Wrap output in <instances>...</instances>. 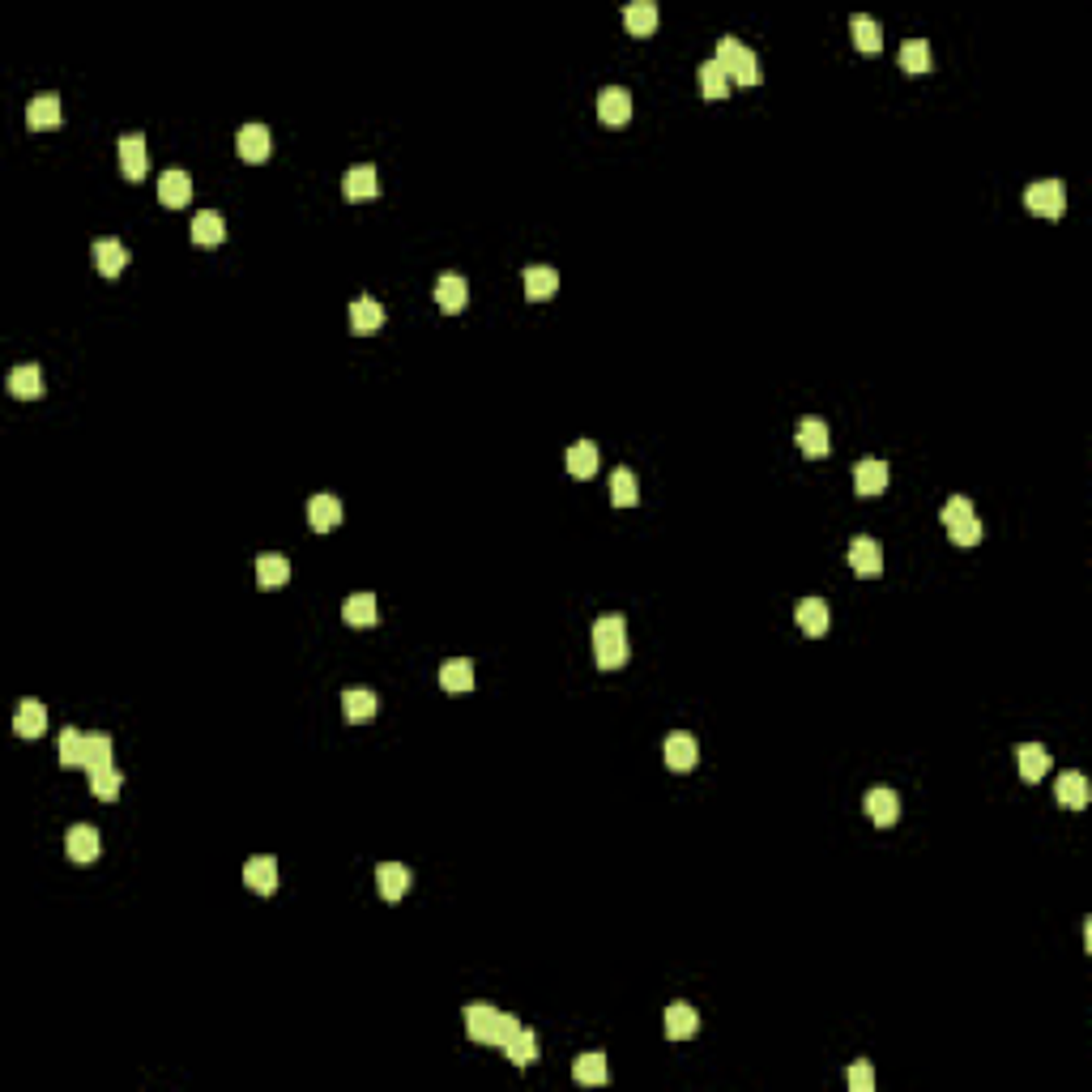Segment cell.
I'll return each instance as SVG.
<instances>
[{"label":"cell","instance_id":"cell-1","mask_svg":"<svg viewBox=\"0 0 1092 1092\" xmlns=\"http://www.w3.org/2000/svg\"><path fill=\"white\" fill-rule=\"evenodd\" d=\"M466 1032H470V1042L499 1045V1050H504L516 1032H521V1020L496 1012V1007H486V1003H474V1007H466Z\"/></svg>","mask_w":1092,"mask_h":1092},{"label":"cell","instance_id":"cell-2","mask_svg":"<svg viewBox=\"0 0 1092 1092\" xmlns=\"http://www.w3.org/2000/svg\"><path fill=\"white\" fill-rule=\"evenodd\" d=\"M594 662L602 670H619L627 662V619L602 615L594 623Z\"/></svg>","mask_w":1092,"mask_h":1092},{"label":"cell","instance_id":"cell-3","mask_svg":"<svg viewBox=\"0 0 1092 1092\" xmlns=\"http://www.w3.org/2000/svg\"><path fill=\"white\" fill-rule=\"evenodd\" d=\"M713 61L726 69V77L734 81V86H759V61H756V51L743 48L734 34H726V39L717 43V56H713Z\"/></svg>","mask_w":1092,"mask_h":1092},{"label":"cell","instance_id":"cell-4","mask_svg":"<svg viewBox=\"0 0 1092 1092\" xmlns=\"http://www.w3.org/2000/svg\"><path fill=\"white\" fill-rule=\"evenodd\" d=\"M943 526H948V538L956 546H977L981 542V521L973 516V499L969 496H951L948 504H943Z\"/></svg>","mask_w":1092,"mask_h":1092},{"label":"cell","instance_id":"cell-5","mask_svg":"<svg viewBox=\"0 0 1092 1092\" xmlns=\"http://www.w3.org/2000/svg\"><path fill=\"white\" fill-rule=\"evenodd\" d=\"M1024 205H1029L1032 213H1042V218H1062V213H1067V188H1062L1058 180H1037V184H1029Z\"/></svg>","mask_w":1092,"mask_h":1092},{"label":"cell","instance_id":"cell-6","mask_svg":"<svg viewBox=\"0 0 1092 1092\" xmlns=\"http://www.w3.org/2000/svg\"><path fill=\"white\" fill-rule=\"evenodd\" d=\"M235 150H239L243 162H265L273 154V137L265 124H243L239 137H235Z\"/></svg>","mask_w":1092,"mask_h":1092},{"label":"cell","instance_id":"cell-7","mask_svg":"<svg viewBox=\"0 0 1092 1092\" xmlns=\"http://www.w3.org/2000/svg\"><path fill=\"white\" fill-rule=\"evenodd\" d=\"M64 853H69V862H77V867L94 862L102 853L99 832H94L90 824H77V828H69V837H64Z\"/></svg>","mask_w":1092,"mask_h":1092},{"label":"cell","instance_id":"cell-8","mask_svg":"<svg viewBox=\"0 0 1092 1092\" xmlns=\"http://www.w3.org/2000/svg\"><path fill=\"white\" fill-rule=\"evenodd\" d=\"M597 116H602V124H610V129L627 124L632 120V94H627L623 86H607V90L597 94Z\"/></svg>","mask_w":1092,"mask_h":1092},{"label":"cell","instance_id":"cell-9","mask_svg":"<svg viewBox=\"0 0 1092 1092\" xmlns=\"http://www.w3.org/2000/svg\"><path fill=\"white\" fill-rule=\"evenodd\" d=\"M888 461H880V457H867V461H858V470H853V491L858 496H883L888 491Z\"/></svg>","mask_w":1092,"mask_h":1092},{"label":"cell","instance_id":"cell-10","mask_svg":"<svg viewBox=\"0 0 1092 1092\" xmlns=\"http://www.w3.org/2000/svg\"><path fill=\"white\" fill-rule=\"evenodd\" d=\"M867 815H870V824H880V828H892L900 819V799H896V789H888V785H875L867 794Z\"/></svg>","mask_w":1092,"mask_h":1092},{"label":"cell","instance_id":"cell-11","mask_svg":"<svg viewBox=\"0 0 1092 1092\" xmlns=\"http://www.w3.org/2000/svg\"><path fill=\"white\" fill-rule=\"evenodd\" d=\"M435 304L444 307L448 316L466 312V304H470V286H466V278H461V273H444V278L435 282Z\"/></svg>","mask_w":1092,"mask_h":1092},{"label":"cell","instance_id":"cell-12","mask_svg":"<svg viewBox=\"0 0 1092 1092\" xmlns=\"http://www.w3.org/2000/svg\"><path fill=\"white\" fill-rule=\"evenodd\" d=\"M150 158H145V137L142 132H124L120 137V171L124 180H142Z\"/></svg>","mask_w":1092,"mask_h":1092},{"label":"cell","instance_id":"cell-13","mask_svg":"<svg viewBox=\"0 0 1092 1092\" xmlns=\"http://www.w3.org/2000/svg\"><path fill=\"white\" fill-rule=\"evenodd\" d=\"M850 564H853V572H862V577H880V572H883L880 542H875V538H867V534H858L850 542Z\"/></svg>","mask_w":1092,"mask_h":1092},{"label":"cell","instance_id":"cell-14","mask_svg":"<svg viewBox=\"0 0 1092 1092\" xmlns=\"http://www.w3.org/2000/svg\"><path fill=\"white\" fill-rule=\"evenodd\" d=\"M307 526L316 534H329V529L342 526V499L337 496H312L307 499Z\"/></svg>","mask_w":1092,"mask_h":1092},{"label":"cell","instance_id":"cell-15","mask_svg":"<svg viewBox=\"0 0 1092 1092\" xmlns=\"http://www.w3.org/2000/svg\"><path fill=\"white\" fill-rule=\"evenodd\" d=\"M696 759H700V743L691 739V734H683V730H675L666 739V769L688 772V769H696Z\"/></svg>","mask_w":1092,"mask_h":1092},{"label":"cell","instance_id":"cell-16","mask_svg":"<svg viewBox=\"0 0 1092 1092\" xmlns=\"http://www.w3.org/2000/svg\"><path fill=\"white\" fill-rule=\"evenodd\" d=\"M188 197H193V180H188V171H180V167L162 171V180H158V201L167 205V210H180V205H188Z\"/></svg>","mask_w":1092,"mask_h":1092},{"label":"cell","instance_id":"cell-17","mask_svg":"<svg viewBox=\"0 0 1092 1092\" xmlns=\"http://www.w3.org/2000/svg\"><path fill=\"white\" fill-rule=\"evenodd\" d=\"M375 888H380L385 900H402L405 892H410V867H402V862H380V867H375Z\"/></svg>","mask_w":1092,"mask_h":1092},{"label":"cell","instance_id":"cell-18","mask_svg":"<svg viewBox=\"0 0 1092 1092\" xmlns=\"http://www.w3.org/2000/svg\"><path fill=\"white\" fill-rule=\"evenodd\" d=\"M799 448L802 457H811V461H819V457H828V423L824 418H802L799 423Z\"/></svg>","mask_w":1092,"mask_h":1092},{"label":"cell","instance_id":"cell-19","mask_svg":"<svg viewBox=\"0 0 1092 1092\" xmlns=\"http://www.w3.org/2000/svg\"><path fill=\"white\" fill-rule=\"evenodd\" d=\"M243 883H248L256 896H273V892H278V862L273 858H248V867H243Z\"/></svg>","mask_w":1092,"mask_h":1092},{"label":"cell","instance_id":"cell-20","mask_svg":"<svg viewBox=\"0 0 1092 1092\" xmlns=\"http://www.w3.org/2000/svg\"><path fill=\"white\" fill-rule=\"evenodd\" d=\"M696 1032H700L696 1007H688V1003H670L666 1007V1037L670 1042H688V1037H696Z\"/></svg>","mask_w":1092,"mask_h":1092},{"label":"cell","instance_id":"cell-21","mask_svg":"<svg viewBox=\"0 0 1092 1092\" xmlns=\"http://www.w3.org/2000/svg\"><path fill=\"white\" fill-rule=\"evenodd\" d=\"M1054 799H1058L1062 807L1084 811V807H1088V799H1092L1088 777H1084V772H1062V777H1058V785H1054Z\"/></svg>","mask_w":1092,"mask_h":1092},{"label":"cell","instance_id":"cell-22","mask_svg":"<svg viewBox=\"0 0 1092 1092\" xmlns=\"http://www.w3.org/2000/svg\"><path fill=\"white\" fill-rule=\"evenodd\" d=\"M43 730H48V708H43L39 700H21L18 717H13V734H18V739H39Z\"/></svg>","mask_w":1092,"mask_h":1092},{"label":"cell","instance_id":"cell-23","mask_svg":"<svg viewBox=\"0 0 1092 1092\" xmlns=\"http://www.w3.org/2000/svg\"><path fill=\"white\" fill-rule=\"evenodd\" d=\"M94 265H99L102 278H120L124 265H129V248L120 239H94Z\"/></svg>","mask_w":1092,"mask_h":1092},{"label":"cell","instance_id":"cell-24","mask_svg":"<svg viewBox=\"0 0 1092 1092\" xmlns=\"http://www.w3.org/2000/svg\"><path fill=\"white\" fill-rule=\"evenodd\" d=\"M342 708H346V721H350V726H363V721H372L375 713H380V696H375V691H363V688H350L342 696Z\"/></svg>","mask_w":1092,"mask_h":1092},{"label":"cell","instance_id":"cell-25","mask_svg":"<svg viewBox=\"0 0 1092 1092\" xmlns=\"http://www.w3.org/2000/svg\"><path fill=\"white\" fill-rule=\"evenodd\" d=\"M380 193V171H375L372 162H359V167H350L346 171V197L350 201H367V197Z\"/></svg>","mask_w":1092,"mask_h":1092},{"label":"cell","instance_id":"cell-26","mask_svg":"<svg viewBox=\"0 0 1092 1092\" xmlns=\"http://www.w3.org/2000/svg\"><path fill=\"white\" fill-rule=\"evenodd\" d=\"M623 21H627V34L648 39V34L658 31V5H653V0H632L623 9Z\"/></svg>","mask_w":1092,"mask_h":1092},{"label":"cell","instance_id":"cell-27","mask_svg":"<svg viewBox=\"0 0 1092 1092\" xmlns=\"http://www.w3.org/2000/svg\"><path fill=\"white\" fill-rule=\"evenodd\" d=\"M1016 759H1020V777L1024 781H1042L1050 772V751L1042 743H1020L1016 747Z\"/></svg>","mask_w":1092,"mask_h":1092},{"label":"cell","instance_id":"cell-28","mask_svg":"<svg viewBox=\"0 0 1092 1092\" xmlns=\"http://www.w3.org/2000/svg\"><path fill=\"white\" fill-rule=\"evenodd\" d=\"M380 324H385V307L375 304L372 294L354 299V304H350V329H354V334H375Z\"/></svg>","mask_w":1092,"mask_h":1092},{"label":"cell","instance_id":"cell-29","mask_svg":"<svg viewBox=\"0 0 1092 1092\" xmlns=\"http://www.w3.org/2000/svg\"><path fill=\"white\" fill-rule=\"evenodd\" d=\"M794 619H799V627L807 632V636H824V632H828V602H819V597H802L799 610H794Z\"/></svg>","mask_w":1092,"mask_h":1092},{"label":"cell","instance_id":"cell-30","mask_svg":"<svg viewBox=\"0 0 1092 1092\" xmlns=\"http://www.w3.org/2000/svg\"><path fill=\"white\" fill-rule=\"evenodd\" d=\"M850 34H853V48H858V51H867V56H875V51L883 48V31H880V21H875V18H867V13H853V18H850Z\"/></svg>","mask_w":1092,"mask_h":1092},{"label":"cell","instance_id":"cell-31","mask_svg":"<svg viewBox=\"0 0 1092 1092\" xmlns=\"http://www.w3.org/2000/svg\"><path fill=\"white\" fill-rule=\"evenodd\" d=\"M9 393L21 397V402H34V397H43V372L34 363H21L9 372Z\"/></svg>","mask_w":1092,"mask_h":1092},{"label":"cell","instance_id":"cell-32","mask_svg":"<svg viewBox=\"0 0 1092 1092\" xmlns=\"http://www.w3.org/2000/svg\"><path fill=\"white\" fill-rule=\"evenodd\" d=\"M555 291H559V273L551 269V265H529L526 269V294L529 299L542 304V299H551Z\"/></svg>","mask_w":1092,"mask_h":1092},{"label":"cell","instance_id":"cell-33","mask_svg":"<svg viewBox=\"0 0 1092 1092\" xmlns=\"http://www.w3.org/2000/svg\"><path fill=\"white\" fill-rule=\"evenodd\" d=\"M223 239H226L223 213H213V210L197 213V218H193V243H201V248H218Z\"/></svg>","mask_w":1092,"mask_h":1092},{"label":"cell","instance_id":"cell-34","mask_svg":"<svg viewBox=\"0 0 1092 1092\" xmlns=\"http://www.w3.org/2000/svg\"><path fill=\"white\" fill-rule=\"evenodd\" d=\"M286 580H291V559H282V555L256 559V585L261 589H282Z\"/></svg>","mask_w":1092,"mask_h":1092},{"label":"cell","instance_id":"cell-35","mask_svg":"<svg viewBox=\"0 0 1092 1092\" xmlns=\"http://www.w3.org/2000/svg\"><path fill=\"white\" fill-rule=\"evenodd\" d=\"M440 688L453 691V696H461V691L474 688V666H470L466 658H453L440 666Z\"/></svg>","mask_w":1092,"mask_h":1092},{"label":"cell","instance_id":"cell-36","mask_svg":"<svg viewBox=\"0 0 1092 1092\" xmlns=\"http://www.w3.org/2000/svg\"><path fill=\"white\" fill-rule=\"evenodd\" d=\"M346 623L350 627H375L380 623V607H375V594H354L350 602H346Z\"/></svg>","mask_w":1092,"mask_h":1092},{"label":"cell","instance_id":"cell-37","mask_svg":"<svg viewBox=\"0 0 1092 1092\" xmlns=\"http://www.w3.org/2000/svg\"><path fill=\"white\" fill-rule=\"evenodd\" d=\"M26 124H31V129H56V124H61V99H56V94H39V99H31V107H26Z\"/></svg>","mask_w":1092,"mask_h":1092},{"label":"cell","instance_id":"cell-38","mask_svg":"<svg viewBox=\"0 0 1092 1092\" xmlns=\"http://www.w3.org/2000/svg\"><path fill=\"white\" fill-rule=\"evenodd\" d=\"M86 772L112 769V734H86V759H81Z\"/></svg>","mask_w":1092,"mask_h":1092},{"label":"cell","instance_id":"cell-39","mask_svg":"<svg viewBox=\"0 0 1092 1092\" xmlns=\"http://www.w3.org/2000/svg\"><path fill=\"white\" fill-rule=\"evenodd\" d=\"M607 1054H580L577 1062H572V1080L577 1084H607Z\"/></svg>","mask_w":1092,"mask_h":1092},{"label":"cell","instance_id":"cell-40","mask_svg":"<svg viewBox=\"0 0 1092 1092\" xmlns=\"http://www.w3.org/2000/svg\"><path fill=\"white\" fill-rule=\"evenodd\" d=\"M700 90H704V99H713V102H721L730 94V77H726V69H721L717 61L700 64Z\"/></svg>","mask_w":1092,"mask_h":1092},{"label":"cell","instance_id":"cell-41","mask_svg":"<svg viewBox=\"0 0 1092 1092\" xmlns=\"http://www.w3.org/2000/svg\"><path fill=\"white\" fill-rule=\"evenodd\" d=\"M900 69L905 73H931V43L926 39H905L900 43Z\"/></svg>","mask_w":1092,"mask_h":1092},{"label":"cell","instance_id":"cell-42","mask_svg":"<svg viewBox=\"0 0 1092 1092\" xmlns=\"http://www.w3.org/2000/svg\"><path fill=\"white\" fill-rule=\"evenodd\" d=\"M610 499H615V508H632L640 499V486H636V474L627 466H619L615 474H610Z\"/></svg>","mask_w":1092,"mask_h":1092},{"label":"cell","instance_id":"cell-43","mask_svg":"<svg viewBox=\"0 0 1092 1092\" xmlns=\"http://www.w3.org/2000/svg\"><path fill=\"white\" fill-rule=\"evenodd\" d=\"M594 470H597V444L580 440V444L567 448V474L572 478H594Z\"/></svg>","mask_w":1092,"mask_h":1092},{"label":"cell","instance_id":"cell-44","mask_svg":"<svg viewBox=\"0 0 1092 1092\" xmlns=\"http://www.w3.org/2000/svg\"><path fill=\"white\" fill-rule=\"evenodd\" d=\"M504 1054L512 1058V1067H534V1062H538V1037L529 1029H521L512 1042L504 1045Z\"/></svg>","mask_w":1092,"mask_h":1092},{"label":"cell","instance_id":"cell-45","mask_svg":"<svg viewBox=\"0 0 1092 1092\" xmlns=\"http://www.w3.org/2000/svg\"><path fill=\"white\" fill-rule=\"evenodd\" d=\"M120 785H124V772H116V764H112V769L90 772L94 799H102V802H116V799H120Z\"/></svg>","mask_w":1092,"mask_h":1092},{"label":"cell","instance_id":"cell-46","mask_svg":"<svg viewBox=\"0 0 1092 1092\" xmlns=\"http://www.w3.org/2000/svg\"><path fill=\"white\" fill-rule=\"evenodd\" d=\"M81 759H86V734L69 726L61 734V764L64 769H81Z\"/></svg>","mask_w":1092,"mask_h":1092},{"label":"cell","instance_id":"cell-47","mask_svg":"<svg viewBox=\"0 0 1092 1092\" xmlns=\"http://www.w3.org/2000/svg\"><path fill=\"white\" fill-rule=\"evenodd\" d=\"M845 1084H850V1092H875V1067L870 1062H853Z\"/></svg>","mask_w":1092,"mask_h":1092}]
</instances>
